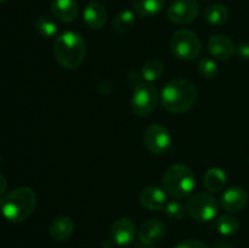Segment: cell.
<instances>
[{"mask_svg": "<svg viewBox=\"0 0 249 248\" xmlns=\"http://www.w3.org/2000/svg\"><path fill=\"white\" fill-rule=\"evenodd\" d=\"M74 231V223L68 216H57L51 221L49 226V233L56 242H65Z\"/></svg>", "mask_w": 249, "mask_h": 248, "instance_id": "cell-17", "label": "cell"}, {"mask_svg": "<svg viewBox=\"0 0 249 248\" xmlns=\"http://www.w3.org/2000/svg\"><path fill=\"white\" fill-rule=\"evenodd\" d=\"M164 213L172 220H181L186 213V207L180 201H170L165 204Z\"/></svg>", "mask_w": 249, "mask_h": 248, "instance_id": "cell-26", "label": "cell"}, {"mask_svg": "<svg viewBox=\"0 0 249 248\" xmlns=\"http://www.w3.org/2000/svg\"><path fill=\"white\" fill-rule=\"evenodd\" d=\"M204 18L212 26H223L229 19V10L221 4H213L206 9Z\"/></svg>", "mask_w": 249, "mask_h": 248, "instance_id": "cell-21", "label": "cell"}, {"mask_svg": "<svg viewBox=\"0 0 249 248\" xmlns=\"http://www.w3.org/2000/svg\"><path fill=\"white\" fill-rule=\"evenodd\" d=\"M208 51L215 60L226 61L232 57L235 53L236 48L232 40L229 36L216 34L209 38L208 40Z\"/></svg>", "mask_w": 249, "mask_h": 248, "instance_id": "cell-13", "label": "cell"}, {"mask_svg": "<svg viewBox=\"0 0 249 248\" xmlns=\"http://www.w3.org/2000/svg\"><path fill=\"white\" fill-rule=\"evenodd\" d=\"M135 22V15H134L131 10H122L113 18L112 27H113V29L117 33L125 34L134 28Z\"/></svg>", "mask_w": 249, "mask_h": 248, "instance_id": "cell-20", "label": "cell"}, {"mask_svg": "<svg viewBox=\"0 0 249 248\" xmlns=\"http://www.w3.org/2000/svg\"><path fill=\"white\" fill-rule=\"evenodd\" d=\"M164 63L160 60H150L142 66L141 68V77L146 82H155L158 80L164 73Z\"/></svg>", "mask_w": 249, "mask_h": 248, "instance_id": "cell-23", "label": "cell"}, {"mask_svg": "<svg viewBox=\"0 0 249 248\" xmlns=\"http://www.w3.org/2000/svg\"><path fill=\"white\" fill-rule=\"evenodd\" d=\"M198 72L203 78L214 79L218 75L219 68L215 61L212 58H202L198 62Z\"/></svg>", "mask_w": 249, "mask_h": 248, "instance_id": "cell-25", "label": "cell"}, {"mask_svg": "<svg viewBox=\"0 0 249 248\" xmlns=\"http://www.w3.org/2000/svg\"><path fill=\"white\" fill-rule=\"evenodd\" d=\"M238 57L242 60H249V43H242L236 49Z\"/></svg>", "mask_w": 249, "mask_h": 248, "instance_id": "cell-28", "label": "cell"}, {"mask_svg": "<svg viewBox=\"0 0 249 248\" xmlns=\"http://www.w3.org/2000/svg\"><path fill=\"white\" fill-rule=\"evenodd\" d=\"M226 180L228 177L223 169L216 167L211 168L204 175V187L208 192H219L225 186Z\"/></svg>", "mask_w": 249, "mask_h": 248, "instance_id": "cell-18", "label": "cell"}, {"mask_svg": "<svg viewBox=\"0 0 249 248\" xmlns=\"http://www.w3.org/2000/svg\"><path fill=\"white\" fill-rule=\"evenodd\" d=\"M167 0H131L135 12L140 16H155L164 7Z\"/></svg>", "mask_w": 249, "mask_h": 248, "instance_id": "cell-19", "label": "cell"}, {"mask_svg": "<svg viewBox=\"0 0 249 248\" xmlns=\"http://www.w3.org/2000/svg\"><path fill=\"white\" fill-rule=\"evenodd\" d=\"M168 18L175 24H189L199 15L197 0H174L168 7Z\"/></svg>", "mask_w": 249, "mask_h": 248, "instance_id": "cell-9", "label": "cell"}, {"mask_svg": "<svg viewBox=\"0 0 249 248\" xmlns=\"http://www.w3.org/2000/svg\"><path fill=\"white\" fill-rule=\"evenodd\" d=\"M220 203L226 212L236 214L242 212L248 203V194L243 187L232 186L221 195Z\"/></svg>", "mask_w": 249, "mask_h": 248, "instance_id": "cell-10", "label": "cell"}, {"mask_svg": "<svg viewBox=\"0 0 249 248\" xmlns=\"http://www.w3.org/2000/svg\"><path fill=\"white\" fill-rule=\"evenodd\" d=\"M196 186V177L191 168L185 164H173L163 174L164 191L175 198L190 196Z\"/></svg>", "mask_w": 249, "mask_h": 248, "instance_id": "cell-4", "label": "cell"}, {"mask_svg": "<svg viewBox=\"0 0 249 248\" xmlns=\"http://www.w3.org/2000/svg\"><path fill=\"white\" fill-rule=\"evenodd\" d=\"M160 94L151 83H140L135 87L131 97V111L139 117L148 116L157 107Z\"/></svg>", "mask_w": 249, "mask_h": 248, "instance_id": "cell-7", "label": "cell"}, {"mask_svg": "<svg viewBox=\"0 0 249 248\" xmlns=\"http://www.w3.org/2000/svg\"><path fill=\"white\" fill-rule=\"evenodd\" d=\"M238 228H240V223L232 214H224L219 216L218 220L215 221L216 231L223 236L235 235L238 231Z\"/></svg>", "mask_w": 249, "mask_h": 248, "instance_id": "cell-22", "label": "cell"}, {"mask_svg": "<svg viewBox=\"0 0 249 248\" xmlns=\"http://www.w3.org/2000/svg\"><path fill=\"white\" fill-rule=\"evenodd\" d=\"M51 12L58 21L63 23H71L78 17L79 7L77 0H53Z\"/></svg>", "mask_w": 249, "mask_h": 248, "instance_id": "cell-16", "label": "cell"}, {"mask_svg": "<svg viewBox=\"0 0 249 248\" xmlns=\"http://www.w3.org/2000/svg\"><path fill=\"white\" fill-rule=\"evenodd\" d=\"M6 187H7V182H6V177L0 173V197L5 194L6 191Z\"/></svg>", "mask_w": 249, "mask_h": 248, "instance_id": "cell-29", "label": "cell"}, {"mask_svg": "<svg viewBox=\"0 0 249 248\" xmlns=\"http://www.w3.org/2000/svg\"><path fill=\"white\" fill-rule=\"evenodd\" d=\"M112 241L118 246H128L134 241L136 235V226L129 218H119L112 224L109 231Z\"/></svg>", "mask_w": 249, "mask_h": 248, "instance_id": "cell-11", "label": "cell"}, {"mask_svg": "<svg viewBox=\"0 0 249 248\" xmlns=\"http://www.w3.org/2000/svg\"><path fill=\"white\" fill-rule=\"evenodd\" d=\"M167 203V195L160 187L147 186L141 191L140 204L148 211H162Z\"/></svg>", "mask_w": 249, "mask_h": 248, "instance_id": "cell-15", "label": "cell"}, {"mask_svg": "<svg viewBox=\"0 0 249 248\" xmlns=\"http://www.w3.org/2000/svg\"><path fill=\"white\" fill-rule=\"evenodd\" d=\"M84 22L90 29H101L106 24L107 10L100 1H90L83 12Z\"/></svg>", "mask_w": 249, "mask_h": 248, "instance_id": "cell-14", "label": "cell"}, {"mask_svg": "<svg viewBox=\"0 0 249 248\" xmlns=\"http://www.w3.org/2000/svg\"><path fill=\"white\" fill-rule=\"evenodd\" d=\"M186 212L197 221H211L218 215L219 203L209 192H197L186 202Z\"/></svg>", "mask_w": 249, "mask_h": 248, "instance_id": "cell-6", "label": "cell"}, {"mask_svg": "<svg viewBox=\"0 0 249 248\" xmlns=\"http://www.w3.org/2000/svg\"><path fill=\"white\" fill-rule=\"evenodd\" d=\"M198 91L192 82L187 79H174L168 82L160 91V101L168 112L181 114L196 105Z\"/></svg>", "mask_w": 249, "mask_h": 248, "instance_id": "cell-1", "label": "cell"}, {"mask_svg": "<svg viewBox=\"0 0 249 248\" xmlns=\"http://www.w3.org/2000/svg\"><path fill=\"white\" fill-rule=\"evenodd\" d=\"M165 236V225L160 219H150L146 220L141 225L139 230V240L141 243L146 246L157 245L164 238Z\"/></svg>", "mask_w": 249, "mask_h": 248, "instance_id": "cell-12", "label": "cell"}, {"mask_svg": "<svg viewBox=\"0 0 249 248\" xmlns=\"http://www.w3.org/2000/svg\"><path fill=\"white\" fill-rule=\"evenodd\" d=\"M143 145L153 155H162L172 145V135L162 124H151L143 133Z\"/></svg>", "mask_w": 249, "mask_h": 248, "instance_id": "cell-8", "label": "cell"}, {"mask_svg": "<svg viewBox=\"0 0 249 248\" xmlns=\"http://www.w3.org/2000/svg\"><path fill=\"white\" fill-rule=\"evenodd\" d=\"M7 0H0V4H2V2H6Z\"/></svg>", "mask_w": 249, "mask_h": 248, "instance_id": "cell-31", "label": "cell"}, {"mask_svg": "<svg viewBox=\"0 0 249 248\" xmlns=\"http://www.w3.org/2000/svg\"><path fill=\"white\" fill-rule=\"evenodd\" d=\"M147 248H155V247H147Z\"/></svg>", "mask_w": 249, "mask_h": 248, "instance_id": "cell-32", "label": "cell"}, {"mask_svg": "<svg viewBox=\"0 0 249 248\" xmlns=\"http://www.w3.org/2000/svg\"><path fill=\"white\" fill-rule=\"evenodd\" d=\"M214 248H232L230 245L228 243H219V245L214 246Z\"/></svg>", "mask_w": 249, "mask_h": 248, "instance_id": "cell-30", "label": "cell"}, {"mask_svg": "<svg viewBox=\"0 0 249 248\" xmlns=\"http://www.w3.org/2000/svg\"><path fill=\"white\" fill-rule=\"evenodd\" d=\"M53 55L61 67L77 70L85 60L87 44L77 32H63L53 41Z\"/></svg>", "mask_w": 249, "mask_h": 248, "instance_id": "cell-2", "label": "cell"}, {"mask_svg": "<svg viewBox=\"0 0 249 248\" xmlns=\"http://www.w3.org/2000/svg\"><path fill=\"white\" fill-rule=\"evenodd\" d=\"M36 206V192L29 187H18L0 201V212L6 220L22 223L31 216Z\"/></svg>", "mask_w": 249, "mask_h": 248, "instance_id": "cell-3", "label": "cell"}, {"mask_svg": "<svg viewBox=\"0 0 249 248\" xmlns=\"http://www.w3.org/2000/svg\"><path fill=\"white\" fill-rule=\"evenodd\" d=\"M36 29L40 35L45 38H53L57 34V24L53 18L48 16H40L36 21Z\"/></svg>", "mask_w": 249, "mask_h": 248, "instance_id": "cell-24", "label": "cell"}, {"mask_svg": "<svg viewBox=\"0 0 249 248\" xmlns=\"http://www.w3.org/2000/svg\"><path fill=\"white\" fill-rule=\"evenodd\" d=\"M173 55L181 61H192L201 53V40L190 29H180L175 32L170 40Z\"/></svg>", "mask_w": 249, "mask_h": 248, "instance_id": "cell-5", "label": "cell"}, {"mask_svg": "<svg viewBox=\"0 0 249 248\" xmlns=\"http://www.w3.org/2000/svg\"><path fill=\"white\" fill-rule=\"evenodd\" d=\"M173 248H209L204 242L199 240H185L177 243Z\"/></svg>", "mask_w": 249, "mask_h": 248, "instance_id": "cell-27", "label": "cell"}]
</instances>
